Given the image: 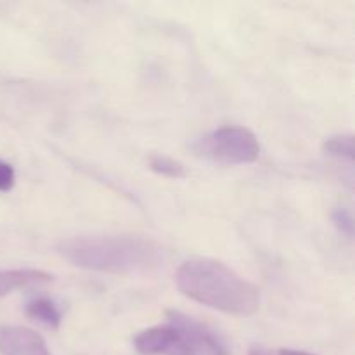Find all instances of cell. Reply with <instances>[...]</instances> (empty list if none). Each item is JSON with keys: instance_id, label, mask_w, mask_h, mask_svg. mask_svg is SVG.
<instances>
[{"instance_id": "cell-1", "label": "cell", "mask_w": 355, "mask_h": 355, "mask_svg": "<svg viewBox=\"0 0 355 355\" xmlns=\"http://www.w3.org/2000/svg\"><path fill=\"white\" fill-rule=\"evenodd\" d=\"M71 266L96 272L146 274L162 267V248L141 236H75L55 246Z\"/></svg>"}, {"instance_id": "cell-2", "label": "cell", "mask_w": 355, "mask_h": 355, "mask_svg": "<svg viewBox=\"0 0 355 355\" xmlns=\"http://www.w3.org/2000/svg\"><path fill=\"white\" fill-rule=\"evenodd\" d=\"M175 284L189 300L229 315L248 318L260 307L259 288L218 260H187L177 269Z\"/></svg>"}, {"instance_id": "cell-3", "label": "cell", "mask_w": 355, "mask_h": 355, "mask_svg": "<svg viewBox=\"0 0 355 355\" xmlns=\"http://www.w3.org/2000/svg\"><path fill=\"white\" fill-rule=\"evenodd\" d=\"M194 155L220 165H250L260 156V142L250 128L220 127L193 144Z\"/></svg>"}, {"instance_id": "cell-4", "label": "cell", "mask_w": 355, "mask_h": 355, "mask_svg": "<svg viewBox=\"0 0 355 355\" xmlns=\"http://www.w3.org/2000/svg\"><path fill=\"white\" fill-rule=\"evenodd\" d=\"M166 319L179 331V343L172 355H229L227 343L210 326L179 311H168Z\"/></svg>"}, {"instance_id": "cell-5", "label": "cell", "mask_w": 355, "mask_h": 355, "mask_svg": "<svg viewBox=\"0 0 355 355\" xmlns=\"http://www.w3.org/2000/svg\"><path fill=\"white\" fill-rule=\"evenodd\" d=\"M0 355H51L45 340L24 326L0 328Z\"/></svg>"}, {"instance_id": "cell-6", "label": "cell", "mask_w": 355, "mask_h": 355, "mask_svg": "<svg viewBox=\"0 0 355 355\" xmlns=\"http://www.w3.org/2000/svg\"><path fill=\"white\" fill-rule=\"evenodd\" d=\"M177 343L179 331L170 321L144 329L134 338L135 350L141 355H172Z\"/></svg>"}, {"instance_id": "cell-7", "label": "cell", "mask_w": 355, "mask_h": 355, "mask_svg": "<svg viewBox=\"0 0 355 355\" xmlns=\"http://www.w3.org/2000/svg\"><path fill=\"white\" fill-rule=\"evenodd\" d=\"M52 276L49 272L37 269H6L0 270V298L7 297L12 291L23 288L35 286V284L51 283Z\"/></svg>"}, {"instance_id": "cell-8", "label": "cell", "mask_w": 355, "mask_h": 355, "mask_svg": "<svg viewBox=\"0 0 355 355\" xmlns=\"http://www.w3.org/2000/svg\"><path fill=\"white\" fill-rule=\"evenodd\" d=\"M24 312H26L28 318L42 322V324H45L47 328L59 329V326H61V311H59L58 305L52 300H49V298H37V300L28 302Z\"/></svg>"}, {"instance_id": "cell-9", "label": "cell", "mask_w": 355, "mask_h": 355, "mask_svg": "<svg viewBox=\"0 0 355 355\" xmlns=\"http://www.w3.org/2000/svg\"><path fill=\"white\" fill-rule=\"evenodd\" d=\"M322 153L329 158L340 159V162H349L352 165L354 162V135L342 134L333 135L322 142Z\"/></svg>"}, {"instance_id": "cell-10", "label": "cell", "mask_w": 355, "mask_h": 355, "mask_svg": "<svg viewBox=\"0 0 355 355\" xmlns=\"http://www.w3.org/2000/svg\"><path fill=\"white\" fill-rule=\"evenodd\" d=\"M148 165L153 172L162 177H166V179H182L186 175V168H184L182 163L165 155L149 156Z\"/></svg>"}, {"instance_id": "cell-11", "label": "cell", "mask_w": 355, "mask_h": 355, "mask_svg": "<svg viewBox=\"0 0 355 355\" xmlns=\"http://www.w3.org/2000/svg\"><path fill=\"white\" fill-rule=\"evenodd\" d=\"M331 220L333 225L338 229V232H342L345 238L352 239L354 238V217L350 214V210L347 208H335L331 211Z\"/></svg>"}, {"instance_id": "cell-12", "label": "cell", "mask_w": 355, "mask_h": 355, "mask_svg": "<svg viewBox=\"0 0 355 355\" xmlns=\"http://www.w3.org/2000/svg\"><path fill=\"white\" fill-rule=\"evenodd\" d=\"M16 184V172L12 165L0 159V193H9Z\"/></svg>"}, {"instance_id": "cell-13", "label": "cell", "mask_w": 355, "mask_h": 355, "mask_svg": "<svg viewBox=\"0 0 355 355\" xmlns=\"http://www.w3.org/2000/svg\"><path fill=\"white\" fill-rule=\"evenodd\" d=\"M276 355H315L311 352H304V350H293V349H281Z\"/></svg>"}, {"instance_id": "cell-14", "label": "cell", "mask_w": 355, "mask_h": 355, "mask_svg": "<svg viewBox=\"0 0 355 355\" xmlns=\"http://www.w3.org/2000/svg\"><path fill=\"white\" fill-rule=\"evenodd\" d=\"M248 355H272L270 352H267L266 349H259V347H257V349H252L250 350V354Z\"/></svg>"}]
</instances>
